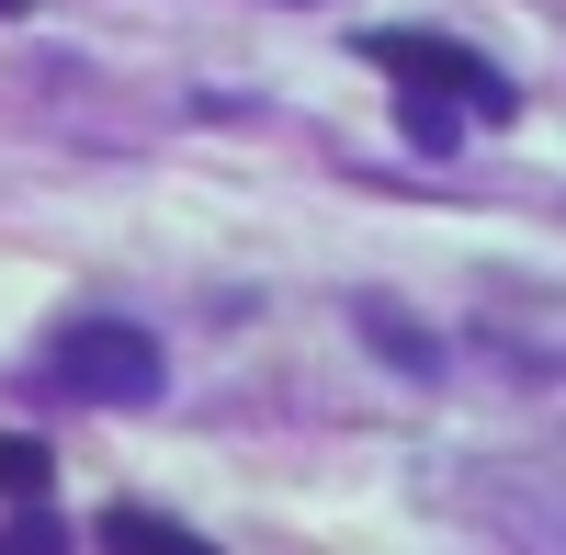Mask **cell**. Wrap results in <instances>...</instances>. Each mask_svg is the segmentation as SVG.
<instances>
[{
    "instance_id": "obj_7",
    "label": "cell",
    "mask_w": 566,
    "mask_h": 555,
    "mask_svg": "<svg viewBox=\"0 0 566 555\" xmlns=\"http://www.w3.org/2000/svg\"><path fill=\"white\" fill-rule=\"evenodd\" d=\"M12 12H23V0H0V23H12Z\"/></svg>"
},
{
    "instance_id": "obj_1",
    "label": "cell",
    "mask_w": 566,
    "mask_h": 555,
    "mask_svg": "<svg viewBox=\"0 0 566 555\" xmlns=\"http://www.w3.org/2000/svg\"><path fill=\"white\" fill-rule=\"evenodd\" d=\"M57 386L69 397H103V408H148L170 386V363L148 329H125V317H80V329L57 341Z\"/></svg>"
},
{
    "instance_id": "obj_3",
    "label": "cell",
    "mask_w": 566,
    "mask_h": 555,
    "mask_svg": "<svg viewBox=\"0 0 566 555\" xmlns=\"http://www.w3.org/2000/svg\"><path fill=\"white\" fill-rule=\"evenodd\" d=\"M397 125H408V148H431V159H453V148H464V103H453V91H408Z\"/></svg>"
},
{
    "instance_id": "obj_5",
    "label": "cell",
    "mask_w": 566,
    "mask_h": 555,
    "mask_svg": "<svg viewBox=\"0 0 566 555\" xmlns=\"http://www.w3.org/2000/svg\"><path fill=\"white\" fill-rule=\"evenodd\" d=\"M103 544H136V555H159V544H170V555H193V533H181L170 511H103Z\"/></svg>"
},
{
    "instance_id": "obj_4",
    "label": "cell",
    "mask_w": 566,
    "mask_h": 555,
    "mask_svg": "<svg viewBox=\"0 0 566 555\" xmlns=\"http://www.w3.org/2000/svg\"><path fill=\"white\" fill-rule=\"evenodd\" d=\"M363 329H374V352H386V363H397V375H442V352H431V341H419V329H408V317H397L386 295H363Z\"/></svg>"
},
{
    "instance_id": "obj_6",
    "label": "cell",
    "mask_w": 566,
    "mask_h": 555,
    "mask_svg": "<svg viewBox=\"0 0 566 555\" xmlns=\"http://www.w3.org/2000/svg\"><path fill=\"white\" fill-rule=\"evenodd\" d=\"M45 488H57V465H45V442L0 431V499H45Z\"/></svg>"
},
{
    "instance_id": "obj_2",
    "label": "cell",
    "mask_w": 566,
    "mask_h": 555,
    "mask_svg": "<svg viewBox=\"0 0 566 555\" xmlns=\"http://www.w3.org/2000/svg\"><path fill=\"white\" fill-rule=\"evenodd\" d=\"M363 57L386 69L397 91H453L464 114H510V103H522L499 69H476V45H442V34H363Z\"/></svg>"
}]
</instances>
